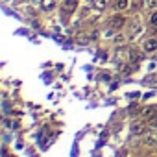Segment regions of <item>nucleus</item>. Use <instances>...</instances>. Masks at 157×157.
Listing matches in <instances>:
<instances>
[{"label": "nucleus", "instance_id": "nucleus-1", "mask_svg": "<svg viewBox=\"0 0 157 157\" xmlns=\"http://www.w3.org/2000/svg\"><path fill=\"white\" fill-rule=\"evenodd\" d=\"M146 128H148L146 122H135V124H131V133L133 135H142L146 131Z\"/></svg>", "mask_w": 157, "mask_h": 157}, {"label": "nucleus", "instance_id": "nucleus-2", "mask_svg": "<svg viewBox=\"0 0 157 157\" xmlns=\"http://www.w3.org/2000/svg\"><path fill=\"white\" fill-rule=\"evenodd\" d=\"M144 50H146V52H153V50H157V41H155V39H148V41H144Z\"/></svg>", "mask_w": 157, "mask_h": 157}, {"label": "nucleus", "instance_id": "nucleus-3", "mask_svg": "<svg viewBox=\"0 0 157 157\" xmlns=\"http://www.w3.org/2000/svg\"><path fill=\"white\" fill-rule=\"evenodd\" d=\"M41 8H43L44 11L54 10V8H56V0H41Z\"/></svg>", "mask_w": 157, "mask_h": 157}, {"label": "nucleus", "instance_id": "nucleus-4", "mask_svg": "<svg viewBox=\"0 0 157 157\" xmlns=\"http://www.w3.org/2000/svg\"><path fill=\"white\" fill-rule=\"evenodd\" d=\"M124 24V19L122 17H113L111 19V28H120Z\"/></svg>", "mask_w": 157, "mask_h": 157}, {"label": "nucleus", "instance_id": "nucleus-5", "mask_svg": "<svg viewBox=\"0 0 157 157\" xmlns=\"http://www.w3.org/2000/svg\"><path fill=\"white\" fill-rule=\"evenodd\" d=\"M93 6L96 8V10H105V6H107V2H105V0H93Z\"/></svg>", "mask_w": 157, "mask_h": 157}, {"label": "nucleus", "instance_id": "nucleus-6", "mask_svg": "<svg viewBox=\"0 0 157 157\" xmlns=\"http://www.w3.org/2000/svg\"><path fill=\"white\" fill-rule=\"evenodd\" d=\"M76 4H78L76 0H65V4H63V8H65L67 11H72V10L76 8Z\"/></svg>", "mask_w": 157, "mask_h": 157}, {"label": "nucleus", "instance_id": "nucleus-7", "mask_svg": "<svg viewBox=\"0 0 157 157\" xmlns=\"http://www.w3.org/2000/svg\"><path fill=\"white\" fill-rule=\"evenodd\" d=\"M148 128H157V117H155V115L150 117V120H148Z\"/></svg>", "mask_w": 157, "mask_h": 157}, {"label": "nucleus", "instance_id": "nucleus-8", "mask_svg": "<svg viewBox=\"0 0 157 157\" xmlns=\"http://www.w3.org/2000/svg\"><path fill=\"white\" fill-rule=\"evenodd\" d=\"M117 8H118V10H126V8H128V0H118V2H117Z\"/></svg>", "mask_w": 157, "mask_h": 157}, {"label": "nucleus", "instance_id": "nucleus-9", "mask_svg": "<svg viewBox=\"0 0 157 157\" xmlns=\"http://www.w3.org/2000/svg\"><path fill=\"white\" fill-rule=\"evenodd\" d=\"M78 41H80L82 44H85V43H89V37L85 33H80V35H78Z\"/></svg>", "mask_w": 157, "mask_h": 157}, {"label": "nucleus", "instance_id": "nucleus-10", "mask_svg": "<svg viewBox=\"0 0 157 157\" xmlns=\"http://www.w3.org/2000/svg\"><path fill=\"white\" fill-rule=\"evenodd\" d=\"M129 59H131V63H137V61L140 59V56H139L137 52H131V54H129Z\"/></svg>", "mask_w": 157, "mask_h": 157}, {"label": "nucleus", "instance_id": "nucleus-11", "mask_svg": "<svg viewBox=\"0 0 157 157\" xmlns=\"http://www.w3.org/2000/svg\"><path fill=\"white\" fill-rule=\"evenodd\" d=\"M146 4H148L150 8H157V0H146Z\"/></svg>", "mask_w": 157, "mask_h": 157}, {"label": "nucleus", "instance_id": "nucleus-12", "mask_svg": "<svg viewBox=\"0 0 157 157\" xmlns=\"http://www.w3.org/2000/svg\"><path fill=\"white\" fill-rule=\"evenodd\" d=\"M150 22H151L153 26H157V13H153V15H151V19H150Z\"/></svg>", "mask_w": 157, "mask_h": 157}, {"label": "nucleus", "instance_id": "nucleus-13", "mask_svg": "<svg viewBox=\"0 0 157 157\" xmlns=\"http://www.w3.org/2000/svg\"><path fill=\"white\" fill-rule=\"evenodd\" d=\"M4 2H10V0H4Z\"/></svg>", "mask_w": 157, "mask_h": 157}]
</instances>
